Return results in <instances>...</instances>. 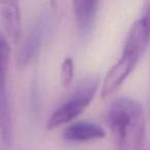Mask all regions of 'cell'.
<instances>
[{"instance_id": "6da1fadb", "label": "cell", "mask_w": 150, "mask_h": 150, "mask_svg": "<svg viewBox=\"0 0 150 150\" xmlns=\"http://www.w3.org/2000/svg\"><path fill=\"white\" fill-rule=\"evenodd\" d=\"M107 122L118 150H143L146 119L142 104L122 97L111 103Z\"/></svg>"}, {"instance_id": "7a4b0ae2", "label": "cell", "mask_w": 150, "mask_h": 150, "mask_svg": "<svg viewBox=\"0 0 150 150\" xmlns=\"http://www.w3.org/2000/svg\"><path fill=\"white\" fill-rule=\"evenodd\" d=\"M150 39V3H147L144 15L132 25L125 38L119 60L107 72L103 81L101 96L108 98L125 81L134 70Z\"/></svg>"}, {"instance_id": "3957f363", "label": "cell", "mask_w": 150, "mask_h": 150, "mask_svg": "<svg viewBox=\"0 0 150 150\" xmlns=\"http://www.w3.org/2000/svg\"><path fill=\"white\" fill-rule=\"evenodd\" d=\"M98 88V77L91 76L80 80L66 100L52 113L46 127L48 129H57L76 118L92 103Z\"/></svg>"}, {"instance_id": "277c9868", "label": "cell", "mask_w": 150, "mask_h": 150, "mask_svg": "<svg viewBox=\"0 0 150 150\" xmlns=\"http://www.w3.org/2000/svg\"><path fill=\"white\" fill-rule=\"evenodd\" d=\"M11 47L8 41L0 35V138L3 144L9 146L13 140V119L7 91Z\"/></svg>"}, {"instance_id": "5b68a950", "label": "cell", "mask_w": 150, "mask_h": 150, "mask_svg": "<svg viewBox=\"0 0 150 150\" xmlns=\"http://www.w3.org/2000/svg\"><path fill=\"white\" fill-rule=\"evenodd\" d=\"M48 20H50L48 11H41L29 29L17 54L18 63L21 67L27 66L37 54L41 45L44 32L47 27Z\"/></svg>"}, {"instance_id": "8992f818", "label": "cell", "mask_w": 150, "mask_h": 150, "mask_svg": "<svg viewBox=\"0 0 150 150\" xmlns=\"http://www.w3.org/2000/svg\"><path fill=\"white\" fill-rule=\"evenodd\" d=\"M105 129L97 122L81 120L71 123L64 129L63 137L66 141L72 143H84L105 137Z\"/></svg>"}, {"instance_id": "52a82bcc", "label": "cell", "mask_w": 150, "mask_h": 150, "mask_svg": "<svg viewBox=\"0 0 150 150\" xmlns=\"http://www.w3.org/2000/svg\"><path fill=\"white\" fill-rule=\"evenodd\" d=\"M99 5L100 2L97 0H76L72 2L75 23L82 37H86L92 32L96 23Z\"/></svg>"}, {"instance_id": "ba28073f", "label": "cell", "mask_w": 150, "mask_h": 150, "mask_svg": "<svg viewBox=\"0 0 150 150\" xmlns=\"http://www.w3.org/2000/svg\"><path fill=\"white\" fill-rule=\"evenodd\" d=\"M0 17L7 35L11 40L17 41L21 35L22 19L18 2L1 1L0 2Z\"/></svg>"}, {"instance_id": "9c48e42d", "label": "cell", "mask_w": 150, "mask_h": 150, "mask_svg": "<svg viewBox=\"0 0 150 150\" xmlns=\"http://www.w3.org/2000/svg\"><path fill=\"white\" fill-rule=\"evenodd\" d=\"M73 75H74V63L71 57H67L61 65V82L64 88H68L71 84Z\"/></svg>"}]
</instances>
